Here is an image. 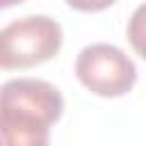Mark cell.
<instances>
[{
  "instance_id": "obj_5",
  "label": "cell",
  "mask_w": 146,
  "mask_h": 146,
  "mask_svg": "<svg viewBox=\"0 0 146 146\" xmlns=\"http://www.w3.org/2000/svg\"><path fill=\"white\" fill-rule=\"evenodd\" d=\"M116 0H66L68 7L78 9V11H87V14H94V11H103L107 7H112Z\"/></svg>"
},
{
  "instance_id": "obj_2",
  "label": "cell",
  "mask_w": 146,
  "mask_h": 146,
  "mask_svg": "<svg viewBox=\"0 0 146 146\" xmlns=\"http://www.w3.org/2000/svg\"><path fill=\"white\" fill-rule=\"evenodd\" d=\"M75 75L91 94L103 98L125 96L137 82L135 62L112 43H91L75 59Z\"/></svg>"
},
{
  "instance_id": "obj_1",
  "label": "cell",
  "mask_w": 146,
  "mask_h": 146,
  "mask_svg": "<svg viewBox=\"0 0 146 146\" xmlns=\"http://www.w3.org/2000/svg\"><path fill=\"white\" fill-rule=\"evenodd\" d=\"M62 25L50 16H25L0 30V66L32 68L62 48Z\"/></svg>"
},
{
  "instance_id": "obj_4",
  "label": "cell",
  "mask_w": 146,
  "mask_h": 146,
  "mask_svg": "<svg viewBox=\"0 0 146 146\" xmlns=\"http://www.w3.org/2000/svg\"><path fill=\"white\" fill-rule=\"evenodd\" d=\"M128 41L132 50L141 59H146V2L139 5L128 21Z\"/></svg>"
},
{
  "instance_id": "obj_6",
  "label": "cell",
  "mask_w": 146,
  "mask_h": 146,
  "mask_svg": "<svg viewBox=\"0 0 146 146\" xmlns=\"http://www.w3.org/2000/svg\"><path fill=\"white\" fill-rule=\"evenodd\" d=\"M18 2H23V0H0V7H11V5H18Z\"/></svg>"
},
{
  "instance_id": "obj_3",
  "label": "cell",
  "mask_w": 146,
  "mask_h": 146,
  "mask_svg": "<svg viewBox=\"0 0 146 146\" xmlns=\"http://www.w3.org/2000/svg\"><path fill=\"white\" fill-rule=\"evenodd\" d=\"M50 125L52 121L41 114L18 107H0L2 146H48Z\"/></svg>"
}]
</instances>
